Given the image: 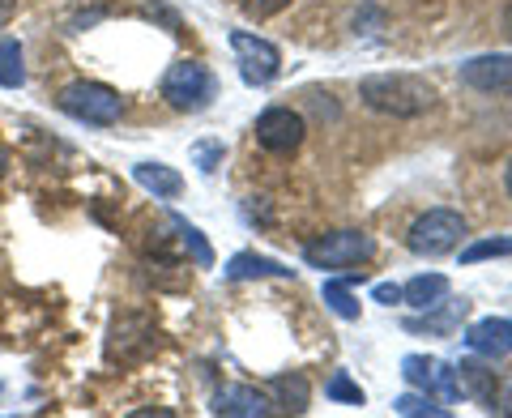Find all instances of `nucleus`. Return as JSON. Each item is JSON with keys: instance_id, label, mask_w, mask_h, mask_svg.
I'll return each mask as SVG.
<instances>
[{"instance_id": "nucleus-21", "label": "nucleus", "mask_w": 512, "mask_h": 418, "mask_svg": "<svg viewBox=\"0 0 512 418\" xmlns=\"http://www.w3.org/2000/svg\"><path fill=\"white\" fill-rule=\"evenodd\" d=\"M491 256H512V235H495V239H478V244L461 248V265H478Z\"/></svg>"}, {"instance_id": "nucleus-10", "label": "nucleus", "mask_w": 512, "mask_h": 418, "mask_svg": "<svg viewBox=\"0 0 512 418\" xmlns=\"http://www.w3.org/2000/svg\"><path fill=\"white\" fill-rule=\"evenodd\" d=\"M466 346L483 359H504L512 355V320L508 316H487V320H474L466 329Z\"/></svg>"}, {"instance_id": "nucleus-26", "label": "nucleus", "mask_w": 512, "mask_h": 418, "mask_svg": "<svg viewBox=\"0 0 512 418\" xmlns=\"http://www.w3.org/2000/svg\"><path fill=\"white\" fill-rule=\"evenodd\" d=\"M218 163H222V141H201L197 146V167L210 175V171H218Z\"/></svg>"}, {"instance_id": "nucleus-25", "label": "nucleus", "mask_w": 512, "mask_h": 418, "mask_svg": "<svg viewBox=\"0 0 512 418\" xmlns=\"http://www.w3.org/2000/svg\"><path fill=\"white\" fill-rule=\"evenodd\" d=\"M483 410L487 414H512V380H495V389H491V397L483 401Z\"/></svg>"}, {"instance_id": "nucleus-22", "label": "nucleus", "mask_w": 512, "mask_h": 418, "mask_svg": "<svg viewBox=\"0 0 512 418\" xmlns=\"http://www.w3.org/2000/svg\"><path fill=\"white\" fill-rule=\"evenodd\" d=\"M393 410L397 414H406V418H423V414H431V418H448V406H440V401H431V393H406V397H397L393 401Z\"/></svg>"}, {"instance_id": "nucleus-23", "label": "nucleus", "mask_w": 512, "mask_h": 418, "mask_svg": "<svg viewBox=\"0 0 512 418\" xmlns=\"http://www.w3.org/2000/svg\"><path fill=\"white\" fill-rule=\"evenodd\" d=\"M466 312H470V303L461 299V303H448V312H436V316H427V320H410V329H453Z\"/></svg>"}, {"instance_id": "nucleus-32", "label": "nucleus", "mask_w": 512, "mask_h": 418, "mask_svg": "<svg viewBox=\"0 0 512 418\" xmlns=\"http://www.w3.org/2000/svg\"><path fill=\"white\" fill-rule=\"evenodd\" d=\"M504 35L512 39V5H508V13H504Z\"/></svg>"}, {"instance_id": "nucleus-6", "label": "nucleus", "mask_w": 512, "mask_h": 418, "mask_svg": "<svg viewBox=\"0 0 512 418\" xmlns=\"http://www.w3.org/2000/svg\"><path fill=\"white\" fill-rule=\"evenodd\" d=\"M231 52L239 64V77L248 86H269L282 69V52L261 35H248V30H231Z\"/></svg>"}, {"instance_id": "nucleus-4", "label": "nucleus", "mask_w": 512, "mask_h": 418, "mask_svg": "<svg viewBox=\"0 0 512 418\" xmlns=\"http://www.w3.org/2000/svg\"><path fill=\"white\" fill-rule=\"evenodd\" d=\"M461 235H466V218L457 209H427L423 218H414L406 244L414 256H444L461 244Z\"/></svg>"}, {"instance_id": "nucleus-17", "label": "nucleus", "mask_w": 512, "mask_h": 418, "mask_svg": "<svg viewBox=\"0 0 512 418\" xmlns=\"http://www.w3.org/2000/svg\"><path fill=\"white\" fill-rule=\"evenodd\" d=\"M26 82V64H22V43L0 35V86L5 90H18Z\"/></svg>"}, {"instance_id": "nucleus-1", "label": "nucleus", "mask_w": 512, "mask_h": 418, "mask_svg": "<svg viewBox=\"0 0 512 418\" xmlns=\"http://www.w3.org/2000/svg\"><path fill=\"white\" fill-rule=\"evenodd\" d=\"M359 99L393 120H414L436 103V86L414 73H372L359 82Z\"/></svg>"}, {"instance_id": "nucleus-9", "label": "nucleus", "mask_w": 512, "mask_h": 418, "mask_svg": "<svg viewBox=\"0 0 512 418\" xmlns=\"http://www.w3.org/2000/svg\"><path fill=\"white\" fill-rule=\"evenodd\" d=\"M461 82L483 90V94H512V56H474L461 64Z\"/></svg>"}, {"instance_id": "nucleus-33", "label": "nucleus", "mask_w": 512, "mask_h": 418, "mask_svg": "<svg viewBox=\"0 0 512 418\" xmlns=\"http://www.w3.org/2000/svg\"><path fill=\"white\" fill-rule=\"evenodd\" d=\"M504 180H508V197H512V163H508V175H504Z\"/></svg>"}, {"instance_id": "nucleus-7", "label": "nucleus", "mask_w": 512, "mask_h": 418, "mask_svg": "<svg viewBox=\"0 0 512 418\" xmlns=\"http://www.w3.org/2000/svg\"><path fill=\"white\" fill-rule=\"evenodd\" d=\"M303 133H308V124H303V116L291 107H265L261 116H256V141H261L269 154H295L303 146Z\"/></svg>"}, {"instance_id": "nucleus-19", "label": "nucleus", "mask_w": 512, "mask_h": 418, "mask_svg": "<svg viewBox=\"0 0 512 418\" xmlns=\"http://www.w3.org/2000/svg\"><path fill=\"white\" fill-rule=\"evenodd\" d=\"M274 393L282 397V406L291 410V414H303V410H308V401H312L308 376H299V372H291V376H274Z\"/></svg>"}, {"instance_id": "nucleus-29", "label": "nucleus", "mask_w": 512, "mask_h": 418, "mask_svg": "<svg viewBox=\"0 0 512 418\" xmlns=\"http://www.w3.org/2000/svg\"><path fill=\"white\" fill-rule=\"evenodd\" d=\"M146 18H150V22H154V18H158V22H167L171 35H180V18H175L171 9H146Z\"/></svg>"}, {"instance_id": "nucleus-31", "label": "nucleus", "mask_w": 512, "mask_h": 418, "mask_svg": "<svg viewBox=\"0 0 512 418\" xmlns=\"http://www.w3.org/2000/svg\"><path fill=\"white\" fill-rule=\"evenodd\" d=\"M5 171H9V150L0 146V180H5Z\"/></svg>"}, {"instance_id": "nucleus-3", "label": "nucleus", "mask_w": 512, "mask_h": 418, "mask_svg": "<svg viewBox=\"0 0 512 418\" xmlns=\"http://www.w3.org/2000/svg\"><path fill=\"white\" fill-rule=\"evenodd\" d=\"M163 99L175 111H205L214 99V73L201 60H175L163 73Z\"/></svg>"}, {"instance_id": "nucleus-11", "label": "nucleus", "mask_w": 512, "mask_h": 418, "mask_svg": "<svg viewBox=\"0 0 512 418\" xmlns=\"http://www.w3.org/2000/svg\"><path fill=\"white\" fill-rule=\"evenodd\" d=\"M214 414H227V418H265L274 414V406H269V397L261 389H252V384H231V389L214 393Z\"/></svg>"}, {"instance_id": "nucleus-24", "label": "nucleus", "mask_w": 512, "mask_h": 418, "mask_svg": "<svg viewBox=\"0 0 512 418\" xmlns=\"http://www.w3.org/2000/svg\"><path fill=\"white\" fill-rule=\"evenodd\" d=\"M325 393H329L333 401H346V406H363V389H359V384L350 380L346 372H338V376H333V380L325 384Z\"/></svg>"}, {"instance_id": "nucleus-8", "label": "nucleus", "mask_w": 512, "mask_h": 418, "mask_svg": "<svg viewBox=\"0 0 512 418\" xmlns=\"http://www.w3.org/2000/svg\"><path fill=\"white\" fill-rule=\"evenodd\" d=\"M158 350V329L141 316H124L116 329H111V342H107V355L120 359V363H137Z\"/></svg>"}, {"instance_id": "nucleus-18", "label": "nucleus", "mask_w": 512, "mask_h": 418, "mask_svg": "<svg viewBox=\"0 0 512 418\" xmlns=\"http://www.w3.org/2000/svg\"><path fill=\"white\" fill-rule=\"evenodd\" d=\"M171 227H175V231H180V244L188 248V256H192V265H197V269H214V248H210V244H205V235H201L197 227H192V222H188V218H180V214H175V218H171Z\"/></svg>"}, {"instance_id": "nucleus-15", "label": "nucleus", "mask_w": 512, "mask_h": 418, "mask_svg": "<svg viewBox=\"0 0 512 418\" xmlns=\"http://www.w3.org/2000/svg\"><path fill=\"white\" fill-rule=\"evenodd\" d=\"M453 384H457V397H470V401H487L495 389V372L478 363H457L453 367Z\"/></svg>"}, {"instance_id": "nucleus-20", "label": "nucleus", "mask_w": 512, "mask_h": 418, "mask_svg": "<svg viewBox=\"0 0 512 418\" xmlns=\"http://www.w3.org/2000/svg\"><path fill=\"white\" fill-rule=\"evenodd\" d=\"M436 372H440V363L427 359V355H406L402 359V376L414 384V389H423V393L436 389Z\"/></svg>"}, {"instance_id": "nucleus-5", "label": "nucleus", "mask_w": 512, "mask_h": 418, "mask_svg": "<svg viewBox=\"0 0 512 418\" xmlns=\"http://www.w3.org/2000/svg\"><path fill=\"white\" fill-rule=\"evenodd\" d=\"M372 252H376V239L367 231H333L303 248V261L312 269H350V265L372 261Z\"/></svg>"}, {"instance_id": "nucleus-14", "label": "nucleus", "mask_w": 512, "mask_h": 418, "mask_svg": "<svg viewBox=\"0 0 512 418\" xmlns=\"http://www.w3.org/2000/svg\"><path fill=\"white\" fill-rule=\"evenodd\" d=\"M444 295H448V278H444V273H419V278H410L402 286V299L410 303V308H419V312L436 308Z\"/></svg>"}, {"instance_id": "nucleus-27", "label": "nucleus", "mask_w": 512, "mask_h": 418, "mask_svg": "<svg viewBox=\"0 0 512 418\" xmlns=\"http://www.w3.org/2000/svg\"><path fill=\"white\" fill-rule=\"evenodd\" d=\"M291 0H244V9L252 13V18H274V13H282Z\"/></svg>"}, {"instance_id": "nucleus-30", "label": "nucleus", "mask_w": 512, "mask_h": 418, "mask_svg": "<svg viewBox=\"0 0 512 418\" xmlns=\"http://www.w3.org/2000/svg\"><path fill=\"white\" fill-rule=\"evenodd\" d=\"M13 13H18V0H0V30L13 22Z\"/></svg>"}, {"instance_id": "nucleus-16", "label": "nucleus", "mask_w": 512, "mask_h": 418, "mask_svg": "<svg viewBox=\"0 0 512 418\" xmlns=\"http://www.w3.org/2000/svg\"><path fill=\"white\" fill-rule=\"evenodd\" d=\"M320 299H325V308L342 320H359V299L350 295V278H329L320 286Z\"/></svg>"}, {"instance_id": "nucleus-28", "label": "nucleus", "mask_w": 512, "mask_h": 418, "mask_svg": "<svg viewBox=\"0 0 512 418\" xmlns=\"http://www.w3.org/2000/svg\"><path fill=\"white\" fill-rule=\"evenodd\" d=\"M372 299H376V303H384V308H393V303H402V286H393V282H376Z\"/></svg>"}, {"instance_id": "nucleus-13", "label": "nucleus", "mask_w": 512, "mask_h": 418, "mask_svg": "<svg viewBox=\"0 0 512 418\" xmlns=\"http://www.w3.org/2000/svg\"><path fill=\"white\" fill-rule=\"evenodd\" d=\"M133 180L146 192H154V197H163V201H171V197H180L184 192V175L175 167H167V163H137Z\"/></svg>"}, {"instance_id": "nucleus-12", "label": "nucleus", "mask_w": 512, "mask_h": 418, "mask_svg": "<svg viewBox=\"0 0 512 418\" xmlns=\"http://www.w3.org/2000/svg\"><path fill=\"white\" fill-rule=\"evenodd\" d=\"M227 278L231 282H248V278H295V269H286L274 256H256V252H235L227 261Z\"/></svg>"}, {"instance_id": "nucleus-2", "label": "nucleus", "mask_w": 512, "mask_h": 418, "mask_svg": "<svg viewBox=\"0 0 512 418\" xmlns=\"http://www.w3.org/2000/svg\"><path fill=\"white\" fill-rule=\"evenodd\" d=\"M56 103H60L64 116H73L82 124H99V128L116 124L120 111H124V99L111 86H103V82H73V86H64Z\"/></svg>"}]
</instances>
